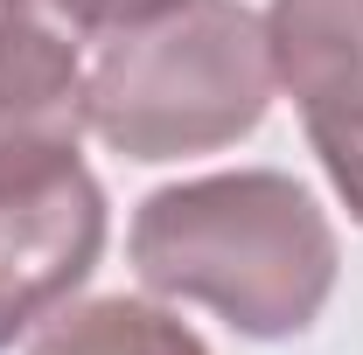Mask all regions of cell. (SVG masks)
<instances>
[{"mask_svg":"<svg viewBox=\"0 0 363 355\" xmlns=\"http://www.w3.org/2000/svg\"><path fill=\"white\" fill-rule=\"evenodd\" d=\"M308 146H315V161H321V175H328V188L342 195V209L363 223V126L308 133Z\"/></svg>","mask_w":363,"mask_h":355,"instance_id":"obj_7","label":"cell"},{"mask_svg":"<svg viewBox=\"0 0 363 355\" xmlns=\"http://www.w3.org/2000/svg\"><path fill=\"white\" fill-rule=\"evenodd\" d=\"M266 49L308 133L363 126V0H272Z\"/></svg>","mask_w":363,"mask_h":355,"instance_id":"obj_5","label":"cell"},{"mask_svg":"<svg viewBox=\"0 0 363 355\" xmlns=\"http://www.w3.org/2000/svg\"><path fill=\"white\" fill-rule=\"evenodd\" d=\"M168 7H189V0H84V14H91L98 35L133 28V21H154V14H168Z\"/></svg>","mask_w":363,"mask_h":355,"instance_id":"obj_8","label":"cell"},{"mask_svg":"<svg viewBox=\"0 0 363 355\" xmlns=\"http://www.w3.org/2000/svg\"><path fill=\"white\" fill-rule=\"evenodd\" d=\"M105 230L112 209L84 161L56 181L0 195V355L70 307V293L105 258Z\"/></svg>","mask_w":363,"mask_h":355,"instance_id":"obj_4","label":"cell"},{"mask_svg":"<svg viewBox=\"0 0 363 355\" xmlns=\"http://www.w3.org/2000/svg\"><path fill=\"white\" fill-rule=\"evenodd\" d=\"M84 112L91 133L140 168L252 139L272 112L266 14H252L245 0H189L98 35Z\"/></svg>","mask_w":363,"mask_h":355,"instance_id":"obj_2","label":"cell"},{"mask_svg":"<svg viewBox=\"0 0 363 355\" xmlns=\"http://www.w3.org/2000/svg\"><path fill=\"white\" fill-rule=\"evenodd\" d=\"M84 49H98L84 0H0V195L77 168Z\"/></svg>","mask_w":363,"mask_h":355,"instance_id":"obj_3","label":"cell"},{"mask_svg":"<svg viewBox=\"0 0 363 355\" xmlns=\"http://www.w3.org/2000/svg\"><path fill=\"white\" fill-rule=\"evenodd\" d=\"M28 355H210V342L161 300L105 293V300L49 313L28 342Z\"/></svg>","mask_w":363,"mask_h":355,"instance_id":"obj_6","label":"cell"},{"mask_svg":"<svg viewBox=\"0 0 363 355\" xmlns=\"http://www.w3.org/2000/svg\"><path fill=\"white\" fill-rule=\"evenodd\" d=\"M126 251L154 300H196L245 342L308 334L342 279L328 209L279 168L154 188L133 209Z\"/></svg>","mask_w":363,"mask_h":355,"instance_id":"obj_1","label":"cell"}]
</instances>
